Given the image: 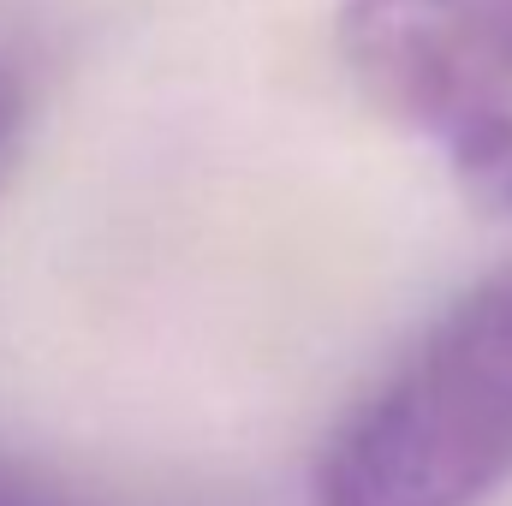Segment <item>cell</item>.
<instances>
[{
  "mask_svg": "<svg viewBox=\"0 0 512 506\" xmlns=\"http://www.w3.org/2000/svg\"><path fill=\"white\" fill-rule=\"evenodd\" d=\"M512 477V262L465 286L322 441L316 506H483Z\"/></svg>",
  "mask_w": 512,
  "mask_h": 506,
  "instance_id": "cell-1",
  "label": "cell"
},
{
  "mask_svg": "<svg viewBox=\"0 0 512 506\" xmlns=\"http://www.w3.org/2000/svg\"><path fill=\"white\" fill-rule=\"evenodd\" d=\"M334 48L376 114L441 149L465 203L512 215V0H346Z\"/></svg>",
  "mask_w": 512,
  "mask_h": 506,
  "instance_id": "cell-2",
  "label": "cell"
},
{
  "mask_svg": "<svg viewBox=\"0 0 512 506\" xmlns=\"http://www.w3.org/2000/svg\"><path fill=\"white\" fill-rule=\"evenodd\" d=\"M24 114H30V84L18 72V60L0 48V167L6 155L18 149V131H24Z\"/></svg>",
  "mask_w": 512,
  "mask_h": 506,
  "instance_id": "cell-3",
  "label": "cell"
},
{
  "mask_svg": "<svg viewBox=\"0 0 512 506\" xmlns=\"http://www.w3.org/2000/svg\"><path fill=\"white\" fill-rule=\"evenodd\" d=\"M0 506H30V501H24V495H18V489H12V483L0 477Z\"/></svg>",
  "mask_w": 512,
  "mask_h": 506,
  "instance_id": "cell-4",
  "label": "cell"
}]
</instances>
